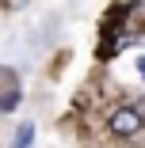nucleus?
Here are the masks:
<instances>
[{
    "instance_id": "obj_1",
    "label": "nucleus",
    "mask_w": 145,
    "mask_h": 148,
    "mask_svg": "<svg viewBox=\"0 0 145 148\" xmlns=\"http://www.w3.org/2000/svg\"><path fill=\"white\" fill-rule=\"evenodd\" d=\"M141 122H145V118H141L134 106H119V110L111 114V122H107V125H111L114 137H134V133L141 129Z\"/></svg>"
},
{
    "instance_id": "obj_2",
    "label": "nucleus",
    "mask_w": 145,
    "mask_h": 148,
    "mask_svg": "<svg viewBox=\"0 0 145 148\" xmlns=\"http://www.w3.org/2000/svg\"><path fill=\"white\" fill-rule=\"evenodd\" d=\"M31 140H35V122H23V125L15 129V140H12V148H31Z\"/></svg>"
},
{
    "instance_id": "obj_3",
    "label": "nucleus",
    "mask_w": 145,
    "mask_h": 148,
    "mask_svg": "<svg viewBox=\"0 0 145 148\" xmlns=\"http://www.w3.org/2000/svg\"><path fill=\"white\" fill-rule=\"evenodd\" d=\"M137 69H141V76H145V57H141V61H137Z\"/></svg>"
}]
</instances>
